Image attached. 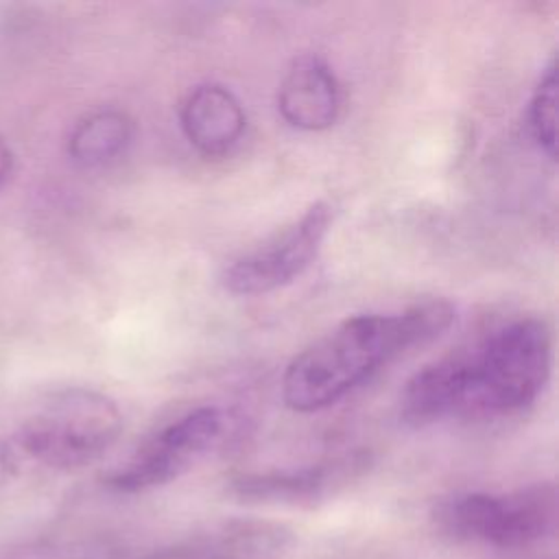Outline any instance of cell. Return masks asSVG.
<instances>
[{"label":"cell","mask_w":559,"mask_h":559,"mask_svg":"<svg viewBox=\"0 0 559 559\" xmlns=\"http://www.w3.org/2000/svg\"><path fill=\"white\" fill-rule=\"evenodd\" d=\"M454 306L428 299L400 312L354 314L301 349L282 376V397L295 413L336 404L400 354L441 336Z\"/></svg>","instance_id":"cell-1"},{"label":"cell","mask_w":559,"mask_h":559,"mask_svg":"<svg viewBox=\"0 0 559 559\" xmlns=\"http://www.w3.org/2000/svg\"><path fill=\"white\" fill-rule=\"evenodd\" d=\"M118 404L94 389L66 386L44 395L17 428L15 443L52 469H79L98 461L120 437Z\"/></svg>","instance_id":"cell-4"},{"label":"cell","mask_w":559,"mask_h":559,"mask_svg":"<svg viewBox=\"0 0 559 559\" xmlns=\"http://www.w3.org/2000/svg\"><path fill=\"white\" fill-rule=\"evenodd\" d=\"M9 170H11V151L7 142L0 138V183L7 179Z\"/></svg>","instance_id":"cell-13"},{"label":"cell","mask_w":559,"mask_h":559,"mask_svg":"<svg viewBox=\"0 0 559 559\" xmlns=\"http://www.w3.org/2000/svg\"><path fill=\"white\" fill-rule=\"evenodd\" d=\"M15 559H50V557H15Z\"/></svg>","instance_id":"cell-14"},{"label":"cell","mask_w":559,"mask_h":559,"mask_svg":"<svg viewBox=\"0 0 559 559\" xmlns=\"http://www.w3.org/2000/svg\"><path fill=\"white\" fill-rule=\"evenodd\" d=\"M528 129L539 148L552 159L557 153V66L555 59L544 68L531 103H528Z\"/></svg>","instance_id":"cell-12"},{"label":"cell","mask_w":559,"mask_h":559,"mask_svg":"<svg viewBox=\"0 0 559 559\" xmlns=\"http://www.w3.org/2000/svg\"><path fill=\"white\" fill-rule=\"evenodd\" d=\"M293 542V528L284 522L227 518L166 544L144 559H277Z\"/></svg>","instance_id":"cell-8"},{"label":"cell","mask_w":559,"mask_h":559,"mask_svg":"<svg viewBox=\"0 0 559 559\" xmlns=\"http://www.w3.org/2000/svg\"><path fill=\"white\" fill-rule=\"evenodd\" d=\"M179 124L186 140L199 153L221 157L242 140L247 114L229 87L221 83H199L181 100Z\"/></svg>","instance_id":"cell-10"},{"label":"cell","mask_w":559,"mask_h":559,"mask_svg":"<svg viewBox=\"0 0 559 559\" xmlns=\"http://www.w3.org/2000/svg\"><path fill=\"white\" fill-rule=\"evenodd\" d=\"M227 417L216 406H199L148 437L107 485L120 493H138L177 480L207 459L225 439Z\"/></svg>","instance_id":"cell-5"},{"label":"cell","mask_w":559,"mask_h":559,"mask_svg":"<svg viewBox=\"0 0 559 559\" xmlns=\"http://www.w3.org/2000/svg\"><path fill=\"white\" fill-rule=\"evenodd\" d=\"M341 105V83L325 59L301 55L290 63L277 90V109L290 127L323 131L336 122Z\"/></svg>","instance_id":"cell-9"},{"label":"cell","mask_w":559,"mask_h":559,"mask_svg":"<svg viewBox=\"0 0 559 559\" xmlns=\"http://www.w3.org/2000/svg\"><path fill=\"white\" fill-rule=\"evenodd\" d=\"M454 354L461 376L459 415H513L533 404L548 382L550 328L544 319L522 317Z\"/></svg>","instance_id":"cell-2"},{"label":"cell","mask_w":559,"mask_h":559,"mask_svg":"<svg viewBox=\"0 0 559 559\" xmlns=\"http://www.w3.org/2000/svg\"><path fill=\"white\" fill-rule=\"evenodd\" d=\"M557 487L550 480L511 491H459L441 498L430 520L456 544L493 550H526L555 537Z\"/></svg>","instance_id":"cell-3"},{"label":"cell","mask_w":559,"mask_h":559,"mask_svg":"<svg viewBox=\"0 0 559 559\" xmlns=\"http://www.w3.org/2000/svg\"><path fill=\"white\" fill-rule=\"evenodd\" d=\"M369 467L371 454L352 450L301 467L236 474L227 483V493L253 507L310 509L352 487Z\"/></svg>","instance_id":"cell-7"},{"label":"cell","mask_w":559,"mask_h":559,"mask_svg":"<svg viewBox=\"0 0 559 559\" xmlns=\"http://www.w3.org/2000/svg\"><path fill=\"white\" fill-rule=\"evenodd\" d=\"M334 212L328 201H314L306 212L264 245L225 266L221 282L231 295H266L295 282L319 255Z\"/></svg>","instance_id":"cell-6"},{"label":"cell","mask_w":559,"mask_h":559,"mask_svg":"<svg viewBox=\"0 0 559 559\" xmlns=\"http://www.w3.org/2000/svg\"><path fill=\"white\" fill-rule=\"evenodd\" d=\"M133 140V120L120 109H100L85 116L70 133V157L87 168L118 159Z\"/></svg>","instance_id":"cell-11"}]
</instances>
